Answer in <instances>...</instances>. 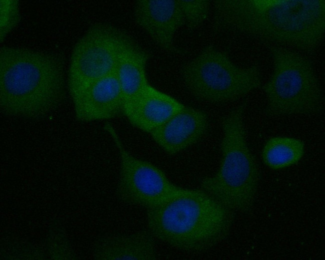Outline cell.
Segmentation results:
<instances>
[{"label":"cell","instance_id":"obj_1","mask_svg":"<svg viewBox=\"0 0 325 260\" xmlns=\"http://www.w3.org/2000/svg\"><path fill=\"white\" fill-rule=\"evenodd\" d=\"M216 22L259 39L309 51L325 32L324 0H218Z\"/></svg>","mask_w":325,"mask_h":260},{"label":"cell","instance_id":"obj_2","mask_svg":"<svg viewBox=\"0 0 325 260\" xmlns=\"http://www.w3.org/2000/svg\"><path fill=\"white\" fill-rule=\"evenodd\" d=\"M64 97L62 65L50 54L0 49V106L10 115L36 118L55 109Z\"/></svg>","mask_w":325,"mask_h":260},{"label":"cell","instance_id":"obj_3","mask_svg":"<svg viewBox=\"0 0 325 260\" xmlns=\"http://www.w3.org/2000/svg\"><path fill=\"white\" fill-rule=\"evenodd\" d=\"M146 220L155 238L180 250L200 252L228 236L233 212L202 190L191 189L147 209Z\"/></svg>","mask_w":325,"mask_h":260},{"label":"cell","instance_id":"obj_4","mask_svg":"<svg viewBox=\"0 0 325 260\" xmlns=\"http://www.w3.org/2000/svg\"><path fill=\"white\" fill-rule=\"evenodd\" d=\"M244 108L242 104L222 118L218 169L200 184L202 191L232 212L244 213L251 209L260 178L246 140Z\"/></svg>","mask_w":325,"mask_h":260},{"label":"cell","instance_id":"obj_5","mask_svg":"<svg viewBox=\"0 0 325 260\" xmlns=\"http://www.w3.org/2000/svg\"><path fill=\"white\" fill-rule=\"evenodd\" d=\"M272 72L262 89L266 112L273 116L311 114L319 111L322 95L310 61L284 47L271 49Z\"/></svg>","mask_w":325,"mask_h":260},{"label":"cell","instance_id":"obj_6","mask_svg":"<svg viewBox=\"0 0 325 260\" xmlns=\"http://www.w3.org/2000/svg\"><path fill=\"white\" fill-rule=\"evenodd\" d=\"M182 76L194 96L214 103L236 100L262 84L261 73L257 67L239 66L224 52L212 46L204 48L188 63Z\"/></svg>","mask_w":325,"mask_h":260},{"label":"cell","instance_id":"obj_7","mask_svg":"<svg viewBox=\"0 0 325 260\" xmlns=\"http://www.w3.org/2000/svg\"><path fill=\"white\" fill-rule=\"evenodd\" d=\"M130 36L109 24L92 26L75 44L70 57L68 87L74 100L96 81L116 70Z\"/></svg>","mask_w":325,"mask_h":260},{"label":"cell","instance_id":"obj_8","mask_svg":"<svg viewBox=\"0 0 325 260\" xmlns=\"http://www.w3.org/2000/svg\"><path fill=\"white\" fill-rule=\"evenodd\" d=\"M108 130L120 154L118 191L123 201L148 209L190 191L172 183L156 166L133 156L124 147L114 130L110 127Z\"/></svg>","mask_w":325,"mask_h":260},{"label":"cell","instance_id":"obj_9","mask_svg":"<svg viewBox=\"0 0 325 260\" xmlns=\"http://www.w3.org/2000/svg\"><path fill=\"white\" fill-rule=\"evenodd\" d=\"M136 23L162 49L175 52L174 37L185 24L178 0H138L134 8Z\"/></svg>","mask_w":325,"mask_h":260},{"label":"cell","instance_id":"obj_10","mask_svg":"<svg viewBox=\"0 0 325 260\" xmlns=\"http://www.w3.org/2000/svg\"><path fill=\"white\" fill-rule=\"evenodd\" d=\"M208 125L205 112L184 106L150 134L165 152L172 155L198 142L206 133Z\"/></svg>","mask_w":325,"mask_h":260},{"label":"cell","instance_id":"obj_11","mask_svg":"<svg viewBox=\"0 0 325 260\" xmlns=\"http://www.w3.org/2000/svg\"><path fill=\"white\" fill-rule=\"evenodd\" d=\"M82 122L110 119L124 115V101L116 70L96 81L72 100Z\"/></svg>","mask_w":325,"mask_h":260},{"label":"cell","instance_id":"obj_12","mask_svg":"<svg viewBox=\"0 0 325 260\" xmlns=\"http://www.w3.org/2000/svg\"><path fill=\"white\" fill-rule=\"evenodd\" d=\"M184 107L172 96L148 84L126 116L133 126L150 133Z\"/></svg>","mask_w":325,"mask_h":260},{"label":"cell","instance_id":"obj_13","mask_svg":"<svg viewBox=\"0 0 325 260\" xmlns=\"http://www.w3.org/2000/svg\"><path fill=\"white\" fill-rule=\"evenodd\" d=\"M149 58L147 51L131 37L121 51L116 72L123 94L125 116L149 84L146 74V65Z\"/></svg>","mask_w":325,"mask_h":260},{"label":"cell","instance_id":"obj_14","mask_svg":"<svg viewBox=\"0 0 325 260\" xmlns=\"http://www.w3.org/2000/svg\"><path fill=\"white\" fill-rule=\"evenodd\" d=\"M154 238L149 231L118 236L104 245L102 255L113 260H156Z\"/></svg>","mask_w":325,"mask_h":260},{"label":"cell","instance_id":"obj_15","mask_svg":"<svg viewBox=\"0 0 325 260\" xmlns=\"http://www.w3.org/2000/svg\"><path fill=\"white\" fill-rule=\"evenodd\" d=\"M305 153L304 142L288 136H274L268 139L262 151V159L268 168L278 170L298 163Z\"/></svg>","mask_w":325,"mask_h":260},{"label":"cell","instance_id":"obj_16","mask_svg":"<svg viewBox=\"0 0 325 260\" xmlns=\"http://www.w3.org/2000/svg\"><path fill=\"white\" fill-rule=\"evenodd\" d=\"M185 24L190 28L200 26L206 18L210 1L206 0H178Z\"/></svg>","mask_w":325,"mask_h":260},{"label":"cell","instance_id":"obj_17","mask_svg":"<svg viewBox=\"0 0 325 260\" xmlns=\"http://www.w3.org/2000/svg\"><path fill=\"white\" fill-rule=\"evenodd\" d=\"M20 19L19 3L16 0L0 1V40L2 42Z\"/></svg>","mask_w":325,"mask_h":260}]
</instances>
